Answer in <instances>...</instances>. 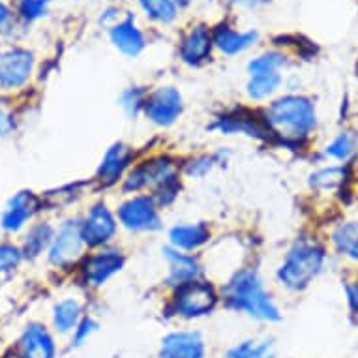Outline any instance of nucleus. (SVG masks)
I'll list each match as a JSON object with an SVG mask.
<instances>
[{
    "mask_svg": "<svg viewBox=\"0 0 358 358\" xmlns=\"http://www.w3.org/2000/svg\"><path fill=\"white\" fill-rule=\"evenodd\" d=\"M266 128L283 147L299 148L317 129V107L304 94H283L261 109Z\"/></svg>",
    "mask_w": 358,
    "mask_h": 358,
    "instance_id": "obj_1",
    "label": "nucleus"
},
{
    "mask_svg": "<svg viewBox=\"0 0 358 358\" xmlns=\"http://www.w3.org/2000/svg\"><path fill=\"white\" fill-rule=\"evenodd\" d=\"M225 308L244 313L248 317L263 323L282 321V310L276 300L264 287V282L255 266H241L233 271L220 287Z\"/></svg>",
    "mask_w": 358,
    "mask_h": 358,
    "instance_id": "obj_2",
    "label": "nucleus"
},
{
    "mask_svg": "<svg viewBox=\"0 0 358 358\" xmlns=\"http://www.w3.org/2000/svg\"><path fill=\"white\" fill-rule=\"evenodd\" d=\"M327 250L321 242L300 236L287 248L276 268V282L291 293H300L311 285L323 272Z\"/></svg>",
    "mask_w": 358,
    "mask_h": 358,
    "instance_id": "obj_3",
    "label": "nucleus"
},
{
    "mask_svg": "<svg viewBox=\"0 0 358 358\" xmlns=\"http://www.w3.org/2000/svg\"><path fill=\"white\" fill-rule=\"evenodd\" d=\"M220 304H222L220 287H216L210 280L199 278L173 289L165 311L171 317L195 321L214 313Z\"/></svg>",
    "mask_w": 358,
    "mask_h": 358,
    "instance_id": "obj_4",
    "label": "nucleus"
},
{
    "mask_svg": "<svg viewBox=\"0 0 358 358\" xmlns=\"http://www.w3.org/2000/svg\"><path fill=\"white\" fill-rule=\"evenodd\" d=\"M180 162L169 154H154L145 159H137L120 182L124 195L152 194L159 186L180 178Z\"/></svg>",
    "mask_w": 358,
    "mask_h": 358,
    "instance_id": "obj_5",
    "label": "nucleus"
},
{
    "mask_svg": "<svg viewBox=\"0 0 358 358\" xmlns=\"http://www.w3.org/2000/svg\"><path fill=\"white\" fill-rule=\"evenodd\" d=\"M118 225L134 235H148L164 229V217L162 208L148 194L128 195L117 206Z\"/></svg>",
    "mask_w": 358,
    "mask_h": 358,
    "instance_id": "obj_6",
    "label": "nucleus"
},
{
    "mask_svg": "<svg viewBox=\"0 0 358 358\" xmlns=\"http://www.w3.org/2000/svg\"><path fill=\"white\" fill-rule=\"evenodd\" d=\"M128 263V255L117 244L98 248L85 255L81 261L83 283L90 289L103 287L107 282L122 272Z\"/></svg>",
    "mask_w": 358,
    "mask_h": 358,
    "instance_id": "obj_7",
    "label": "nucleus"
},
{
    "mask_svg": "<svg viewBox=\"0 0 358 358\" xmlns=\"http://www.w3.org/2000/svg\"><path fill=\"white\" fill-rule=\"evenodd\" d=\"M81 217H70L55 231V238L49 246V263L57 268H70L85 257Z\"/></svg>",
    "mask_w": 358,
    "mask_h": 358,
    "instance_id": "obj_8",
    "label": "nucleus"
},
{
    "mask_svg": "<svg viewBox=\"0 0 358 358\" xmlns=\"http://www.w3.org/2000/svg\"><path fill=\"white\" fill-rule=\"evenodd\" d=\"M184 98L182 92L173 85H162L148 90L143 117L158 128H171L182 117Z\"/></svg>",
    "mask_w": 358,
    "mask_h": 358,
    "instance_id": "obj_9",
    "label": "nucleus"
},
{
    "mask_svg": "<svg viewBox=\"0 0 358 358\" xmlns=\"http://www.w3.org/2000/svg\"><path fill=\"white\" fill-rule=\"evenodd\" d=\"M118 220L115 210L109 208L106 201H98L88 208L85 217H81L83 238L88 250L111 246L118 235Z\"/></svg>",
    "mask_w": 358,
    "mask_h": 358,
    "instance_id": "obj_10",
    "label": "nucleus"
},
{
    "mask_svg": "<svg viewBox=\"0 0 358 358\" xmlns=\"http://www.w3.org/2000/svg\"><path fill=\"white\" fill-rule=\"evenodd\" d=\"M208 129L217 131L222 136H246L257 141H268L272 139L271 131L266 128L261 113L250 111V109H233L214 118V122Z\"/></svg>",
    "mask_w": 358,
    "mask_h": 358,
    "instance_id": "obj_11",
    "label": "nucleus"
},
{
    "mask_svg": "<svg viewBox=\"0 0 358 358\" xmlns=\"http://www.w3.org/2000/svg\"><path fill=\"white\" fill-rule=\"evenodd\" d=\"M134 164H136V148L124 141L113 143L96 169V182L100 184L101 188L120 186L124 176Z\"/></svg>",
    "mask_w": 358,
    "mask_h": 358,
    "instance_id": "obj_12",
    "label": "nucleus"
},
{
    "mask_svg": "<svg viewBox=\"0 0 358 358\" xmlns=\"http://www.w3.org/2000/svg\"><path fill=\"white\" fill-rule=\"evenodd\" d=\"M165 263H167V276H165V285L173 291L182 283L194 282L203 278V263L197 253L180 252L173 246H164Z\"/></svg>",
    "mask_w": 358,
    "mask_h": 358,
    "instance_id": "obj_13",
    "label": "nucleus"
},
{
    "mask_svg": "<svg viewBox=\"0 0 358 358\" xmlns=\"http://www.w3.org/2000/svg\"><path fill=\"white\" fill-rule=\"evenodd\" d=\"M205 338L197 330H175L159 341L158 358H205Z\"/></svg>",
    "mask_w": 358,
    "mask_h": 358,
    "instance_id": "obj_14",
    "label": "nucleus"
},
{
    "mask_svg": "<svg viewBox=\"0 0 358 358\" xmlns=\"http://www.w3.org/2000/svg\"><path fill=\"white\" fill-rule=\"evenodd\" d=\"M167 244L180 252L197 253L212 241V227L206 222L176 223L167 233Z\"/></svg>",
    "mask_w": 358,
    "mask_h": 358,
    "instance_id": "obj_15",
    "label": "nucleus"
},
{
    "mask_svg": "<svg viewBox=\"0 0 358 358\" xmlns=\"http://www.w3.org/2000/svg\"><path fill=\"white\" fill-rule=\"evenodd\" d=\"M34 59L29 51L10 49L0 53V87L17 88L29 81Z\"/></svg>",
    "mask_w": 358,
    "mask_h": 358,
    "instance_id": "obj_16",
    "label": "nucleus"
},
{
    "mask_svg": "<svg viewBox=\"0 0 358 358\" xmlns=\"http://www.w3.org/2000/svg\"><path fill=\"white\" fill-rule=\"evenodd\" d=\"M212 48H214V40H212L210 30L203 24H197L184 36L180 43V59L184 64L201 66L208 60Z\"/></svg>",
    "mask_w": 358,
    "mask_h": 358,
    "instance_id": "obj_17",
    "label": "nucleus"
},
{
    "mask_svg": "<svg viewBox=\"0 0 358 358\" xmlns=\"http://www.w3.org/2000/svg\"><path fill=\"white\" fill-rule=\"evenodd\" d=\"M40 206V199L32 192H19L2 214V227L10 233H15L34 216Z\"/></svg>",
    "mask_w": 358,
    "mask_h": 358,
    "instance_id": "obj_18",
    "label": "nucleus"
},
{
    "mask_svg": "<svg viewBox=\"0 0 358 358\" xmlns=\"http://www.w3.org/2000/svg\"><path fill=\"white\" fill-rule=\"evenodd\" d=\"M23 347V358H53L55 357V341L45 327L41 324H29L21 338Z\"/></svg>",
    "mask_w": 358,
    "mask_h": 358,
    "instance_id": "obj_19",
    "label": "nucleus"
},
{
    "mask_svg": "<svg viewBox=\"0 0 358 358\" xmlns=\"http://www.w3.org/2000/svg\"><path fill=\"white\" fill-rule=\"evenodd\" d=\"M111 40L117 45L118 51L126 55V57H137V55H141V51L147 45L145 36L134 24L131 19H124L120 23L113 24Z\"/></svg>",
    "mask_w": 358,
    "mask_h": 358,
    "instance_id": "obj_20",
    "label": "nucleus"
},
{
    "mask_svg": "<svg viewBox=\"0 0 358 358\" xmlns=\"http://www.w3.org/2000/svg\"><path fill=\"white\" fill-rule=\"evenodd\" d=\"M259 34L257 32H238V30H233L229 27H220L216 29V32L212 34V40H214V48L220 49L223 55H238L242 51L250 49L257 41Z\"/></svg>",
    "mask_w": 358,
    "mask_h": 358,
    "instance_id": "obj_21",
    "label": "nucleus"
},
{
    "mask_svg": "<svg viewBox=\"0 0 358 358\" xmlns=\"http://www.w3.org/2000/svg\"><path fill=\"white\" fill-rule=\"evenodd\" d=\"M330 241L341 257L358 263V220H347V222L338 223L330 235Z\"/></svg>",
    "mask_w": 358,
    "mask_h": 358,
    "instance_id": "obj_22",
    "label": "nucleus"
},
{
    "mask_svg": "<svg viewBox=\"0 0 358 358\" xmlns=\"http://www.w3.org/2000/svg\"><path fill=\"white\" fill-rule=\"evenodd\" d=\"M282 73H259V76H250L246 83V96L252 101H266L272 100L282 87Z\"/></svg>",
    "mask_w": 358,
    "mask_h": 358,
    "instance_id": "obj_23",
    "label": "nucleus"
},
{
    "mask_svg": "<svg viewBox=\"0 0 358 358\" xmlns=\"http://www.w3.org/2000/svg\"><path fill=\"white\" fill-rule=\"evenodd\" d=\"M83 319V302L77 299H64L57 302L53 310L55 329L66 334L73 332L79 321Z\"/></svg>",
    "mask_w": 358,
    "mask_h": 358,
    "instance_id": "obj_24",
    "label": "nucleus"
},
{
    "mask_svg": "<svg viewBox=\"0 0 358 358\" xmlns=\"http://www.w3.org/2000/svg\"><path fill=\"white\" fill-rule=\"evenodd\" d=\"M358 154V134L355 129L340 131L332 141L324 147V156L334 162L347 164Z\"/></svg>",
    "mask_w": 358,
    "mask_h": 358,
    "instance_id": "obj_25",
    "label": "nucleus"
},
{
    "mask_svg": "<svg viewBox=\"0 0 358 358\" xmlns=\"http://www.w3.org/2000/svg\"><path fill=\"white\" fill-rule=\"evenodd\" d=\"M222 358H276L274 341L268 338L263 340H244L236 345L229 347Z\"/></svg>",
    "mask_w": 358,
    "mask_h": 358,
    "instance_id": "obj_26",
    "label": "nucleus"
},
{
    "mask_svg": "<svg viewBox=\"0 0 358 358\" xmlns=\"http://www.w3.org/2000/svg\"><path fill=\"white\" fill-rule=\"evenodd\" d=\"M55 238V229L49 225L48 222L36 223L27 233V238H24V248L23 255L27 257H38L45 248L51 246V242Z\"/></svg>",
    "mask_w": 358,
    "mask_h": 358,
    "instance_id": "obj_27",
    "label": "nucleus"
},
{
    "mask_svg": "<svg viewBox=\"0 0 358 358\" xmlns=\"http://www.w3.org/2000/svg\"><path fill=\"white\" fill-rule=\"evenodd\" d=\"M148 90L143 87H128L124 88L118 96V106L126 113V117L137 118L143 115L145 109V100H147Z\"/></svg>",
    "mask_w": 358,
    "mask_h": 358,
    "instance_id": "obj_28",
    "label": "nucleus"
},
{
    "mask_svg": "<svg viewBox=\"0 0 358 358\" xmlns=\"http://www.w3.org/2000/svg\"><path fill=\"white\" fill-rule=\"evenodd\" d=\"M287 59L285 55L280 51H266V53L259 55L248 64V73L250 76H259V73H280Z\"/></svg>",
    "mask_w": 358,
    "mask_h": 358,
    "instance_id": "obj_29",
    "label": "nucleus"
},
{
    "mask_svg": "<svg viewBox=\"0 0 358 358\" xmlns=\"http://www.w3.org/2000/svg\"><path fill=\"white\" fill-rule=\"evenodd\" d=\"M216 158L214 154L203 152L195 154V156H189L180 164V173L182 176H188V178H203L210 173L214 167H216Z\"/></svg>",
    "mask_w": 358,
    "mask_h": 358,
    "instance_id": "obj_30",
    "label": "nucleus"
},
{
    "mask_svg": "<svg viewBox=\"0 0 358 358\" xmlns=\"http://www.w3.org/2000/svg\"><path fill=\"white\" fill-rule=\"evenodd\" d=\"M148 17L162 24H169L176 19V4L173 0H139Z\"/></svg>",
    "mask_w": 358,
    "mask_h": 358,
    "instance_id": "obj_31",
    "label": "nucleus"
},
{
    "mask_svg": "<svg viewBox=\"0 0 358 358\" xmlns=\"http://www.w3.org/2000/svg\"><path fill=\"white\" fill-rule=\"evenodd\" d=\"M343 176H345V169L343 167H336V165H330V167H323V169L311 173L310 184L311 188H336L338 184L343 182Z\"/></svg>",
    "mask_w": 358,
    "mask_h": 358,
    "instance_id": "obj_32",
    "label": "nucleus"
},
{
    "mask_svg": "<svg viewBox=\"0 0 358 358\" xmlns=\"http://www.w3.org/2000/svg\"><path fill=\"white\" fill-rule=\"evenodd\" d=\"M21 259H23V252L19 248L10 246V244H2L0 246V274L17 268Z\"/></svg>",
    "mask_w": 358,
    "mask_h": 358,
    "instance_id": "obj_33",
    "label": "nucleus"
},
{
    "mask_svg": "<svg viewBox=\"0 0 358 358\" xmlns=\"http://www.w3.org/2000/svg\"><path fill=\"white\" fill-rule=\"evenodd\" d=\"M96 330H98V321L94 317H88V315L83 317L79 321V324L76 327V330H73V340H71V343L76 347L83 345L90 336L94 334Z\"/></svg>",
    "mask_w": 358,
    "mask_h": 358,
    "instance_id": "obj_34",
    "label": "nucleus"
},
{
    "mask_svg": "<svg viewBox=\"0 0 358 358\" xmlns=\"http://www.w3.org/2000/svg\"><path fill=\"white\" fill-rule=\"evenodd\" d=\"M43 10H45V0H23L21 2V13L24 17H38L43 13Z\"/></svg>",
    "mask_w": 358,
    "mask_h": 358,
    "instance_id": "obj_35",
    "label": "nucleus"
},
{
    "mask_svg": "<svg viewBox=\"0 0 358 358\" xmlns=\"http://www.w3.org/2000/svg\"><path fill=\"white\" fill-rule=\"evenodd\" d=\"M345 294L347 304H349L352 313L358 315V278H352V280L345 282Z\"/></svg>",
    "mask_w": 358,
    "mask_h": 358,
    "instance_id": "obj_36",
    "label": "nucleus"
},
{
    "mask_svg": "<svg viewBox=\"0 0 358 358\" xmlns=\"http://www.w3.org/2000/svg\"><path fill=\"white\" fill-rule=\"evenodd\" d=\"M12 128H13V122H12V118H10V115H6L4 111H0V137L10 134Z\"/></svg>",
    "mask_w": 358,
    "mask_h": 358,
    "instance_id": "obj_37",
    "label": "nucleus"
},
{
    "mask_svg": "<svg viewBox=\"0 0 358 358\" xmlns=\"http://www.w3.org/2000/svg\"><path fill=\"white\" fill-rule=\"evenodd\" d=\"M10 19V12H8V8L0 2V29L6 24V21Z\"/></svg>",
    "mask_w": 358,
    "mask_h": 358,
    "instance_id": "obj_38",
    "label": "nucleus"
},
{
    "mask_svg": "<svg viewBox=\"0 0 358 358\" xmlns=\"http://www.w3.org/2000/svg\"><path fill=\"white\" fill-rule=\"evenodd\" d=\"M235 2L242 4V6H257L261 2H264V0H235Z\"/></svg>",
    "mask_w": 358,
    "mask_h": 358,
    "instance_id": "obj_39",
    "label": "nucleus"
},
{
    "mask_svg": "<svg viewBox=\"0 0 358 358\" xmlns=\"http://www.w3.org/2000/svg\"><path fill=\"white\" fill-rule=\"evenodd\" d=\"M175 4H178V6H186V4H189L192 0H173Z\"/></svg>",
    "mask_w": 358,
    "mask_h": 358,
    "instance_id": "obj_40",
    "label": "nucleus"
}]
</instances>
